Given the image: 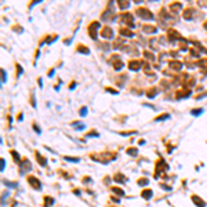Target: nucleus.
<instances>
[{"mask_svg": "<svg viewBox=\"0 0 207 207\" xmlns=\"http://www.w3.org/2000/svg\"><path fill=\"white\" fill-rule=\"evenodd\" d=\"M28 181H29V184L33 186V188H36V189H39V188H40V182H39L35 177H29V178H28Z\"/></svg>", "mask_w": 207, "mask_h": 207, "instance_id": "1", "label": "nucleus"}, {"mask_svg": "<svg viewBox=\"0 0 207 207\" xmlns=\"http://www.w3.org/2000/svg\"><path fill=\"white\" fill-rule=\"evenodd\" d=\"M192 200L195 202V203L198 204L199 207H204V202H202V199L199 198V196H193V198H192Z\"/></svg>", "mask_w": 207, "mask_h": 207, "instance_id": "2", "label": "nucleus"}, {"mask_svg": "<svg viewBox=\"0 0 207 207\" xmlns=\"http://www.w3.org/2000/svg\"><path fill=\"white\" fill-rule=\"evenodd\" d=\"M152 196V191H149V189H146V191H144L142 192V198H145V199H149Z\"/></svg>", "mask_w": 207, "mask_h": 207, "instance_id": "3", "label": "nucleus"}, {"mask_svg": "<svg viewBox=\"0 0 207 207\" xmlns=\"http://www.w3.org/2000/svg\"><path fill=\"white\" fill-rule=\"evenodd\" d=\"M138 184L139 185H146V184H148V180H139Z\"/></svg>", "mask_w": 207, "mask_h": 207, "instance_id": "4", "label": "nucleus"}, {"mask_svg": "<svg viewBox=\"0 0 207 207\" xmlns=\"http://www.w3.org/2000/svg\"><path fill=\"white\" fill-rule=\"evenodd\" d=\"M113 192L117 193V195H123V192H121V191L119 189V188H113Z\"/></svg>", "mask_w": 207, "mask_h": 207, "instance_id": "5", "label": "nucleus"}, {"mask_svg": "<svg viewBox=\"0 0 207 207\" xmlns=\"http://www.w3.org/2000/svg\"><path fill=\"white\" fill-rule=\"evenodd\" d=\"M46 200H47V202H46V204H47V206H48V204H53V199H50V198H46Z\"/></svg>", "mask_w": 207, "mask_h": 207, "instance_id": "6", "label": "nucleus"}, {"mask_svg": "<svg viewBox=\"0 0 207 207\" xmlns=\"http://www.w3.org/2000/svg\"><path fill=\"white\" fill-rule=\"evenodd\" d=\"M200 112H202V109H198V110H193L192 113H195V115H199V113H200Z\"/></svg>", "mask_w": 207, "mask_h": 207, "instance_id": "7", "label": "nucleus"}]
</instances>
